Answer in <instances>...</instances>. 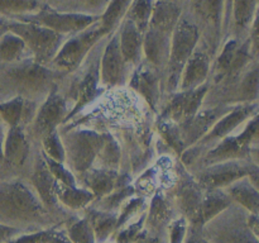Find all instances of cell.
Masks as SVG:
<instances>
[{
  "instance_id": "6da1fadb",
  "label": "cell",
  "mask_w": 259,
  "mask_h": 243,
  "mask_svg": "<svg viewBox=\"0 0 259 243\" xmlns=\"http://www.w3.org/2000/svg\"><path fill=\"white\" fill-rule=\"evenodd\" d=\"M47 208L22 180L0 181V223L23 230L55 227Z\"/></svg>"
},
{
  "instance_id": "7a4b0ae2",
  "label": "cell",
  "mask_w": 259,
  "mask_h": 243,
  "mask_svg": "<svg viewBox=\"0 0 259 243\" xmlns=\"http://www.w3.org/2000/svg\"><path fill=\"white\" fill-rule=\"evenodd\" d=\"M53 73L34 61H19L0 66V101L12 98H37L50 93Z\"/></svg>"
},
{
  "instance_id": "3957f363",
  "label": "cell",
  "mask_w": 259,
  "mask_h": 243,
  "mask_svg": "<svg viewBox=\"0 0 259 243\" xmlns=\"http://www.w3.org/2000/svg\"><path fill=\"white\" fill-rule=\"evenodd\" d=\"M200 32L197 25L186 17H180L171 35V47L168 56V88L172 91L180 85L182 70L191 57L199 43Z\"/></svg>"
},
{
  "instance_id": "277c9868",
  "label": "cell",
  "mask_w": 259,
  "mask_h": 243,
  "mask_svg": "<svg viewBox=\"0 0 259 243\" xmlns=\"http://www.w3.org/2000/svg\"><path fill=\"white\" fill-rule=\"evenodd\" d=\"M8 30L22 38L27 50L32 52L33 61L43 66L53 61L65 38L42 25L12 19L8 22Z\"/></svg>"
},
{
  "instance_id": "5b68a950",
  "label": "cell",
  "mask_w": 259,
  "mask_h": 243,
  "mask_svg": "<svg viewBox=\"0 0 259 243\" xmlns=\"http://www.w3.org/2000/svg\"><path fill=\"white\" fill-rule=\"evenodd\" d=\"M100 17L96 15L83 14V13L58 12L50 5H43L37 13L30 15L20 17L19 22L32 23V24L42 25L61 35L77 34L89 27L95 24Z\"/></svg>"
},
{
  "instance_id": "8992f818",
  "label": "cell",
  "mask_w": 259,
  "mask_h": 243,
  "mask_svg": "<svg viewBox=\"0 0 259 243\" xmlns=\"http://www.w3.org/2000/svg\"><path fill=\"white\" fill-rule=\"evenodd\" d=\"M105 34L106 33L101 29L100 24L96 23L88 29L77 33L63 42L56 57L53 58V65L62 71H73L85 60L98 40Z\"/></svg>"
},
{
  "instance_id": "52a82bcc",
  "label": "cell",
  "mask_w": 259,
  "mask_h": 243,
  "mask_svg": "<svg viewBox=\"0 0 259 243\" xmlns=\"http://www.w3.org/2000/svg\"><path fill=\"white\" fill-rule=\"evenodd\" d=\"M101 139L103 134L93 131H75L67 134L65 141H62L66 157L77 174L83 175L90 170L98 156Z\"/></svg>"
},
{
  "instance_id": "ba28073f",
  "label": "cell",
  "mask_w": 259,
  "mask_h": 243,
  "mask_svg": "<svg viewBox=\"0 0 259 243\" xmlns=\"http://www.w3.org/2000/svg\"><path fill=\"white\" fill-rule=\"evenodd\" d=\"M257 133L258 119L257 115H254L248 122L242 133L225 137L219 144L209 151V153L205 157V164L210 166V165L220 164V162L237 161V159L243 158L249 154L250 146L257 141Z\"/></svg>"
},
{
  "instance_id": "9c48e42d",
  "label": "cell",
  "mask_w": 259,
  "mask_h": 243,
  "mask_svg": "<svg viewBox=\"0 0 259 243\" xmlns=\"http://www.w3.org/2000/svg\"><path fill=\"white\" fill-rule=\"evenodd\" d=\"M258 174L255 165H247L244 162L227 161L210 165L200 174L197 184L205 189H224L237 182L238 180L250 177Z\"/></svg>"
},
{
  "instance_id": "30bf717a",
  "label": "cell",
  "mask_w": 259,
  "mask_h": 243,
  "mask_svg": "<svg viewBox=\"0 0 259 243\" xmlns=\"http://www.w3.org/2000/svg\"><path fill=\"white\" fill-rule=\"evenodd\" d=\"M67 116V105L63 96L58 93L57 86L53 85L47 98L35 113L32 120L33 136L38 138L48 136L57 129V126L65 122Z\"/></svg>"
},
{
  "instance_id": "8fae6325",
  "label": "cell",
  "mask_w": 259,
  "mask_h": 243,
  "mask_svg": "<svg viewBox=\"0 0 259 243\" xmlns=\"http://www.w3.org/2000/svg\"><path fill=\"white\" fill-rule=\"evenodd\" d=\"M209 86L205 83L204 85L189 91H179L175 94L174 98L169 100L168 105L164 109L162 118L163 120L171 122L180 128L189 123L197 114L202 100L206 95Z\"/></svg>"
},
{
  "instance_id": "7c38bea8",
  "label": "cell",
  "mask_w": 259,
  "mask_h": 243,
  "mask_svg": "<svg viewBox=\"0 0 259 243\" xmlns=\"http://www.w3.org/2000/svg\"><path fill=\"white\" fill-rule=\"evenodd\" d=\"M201 232L209 243H258V237L247 225V217L244 220H211L202 227Z\"/></svg>"
},
{
  "instance_id": "4fadbf2b",
  "label": "cell",
  "mask_w": 259,
  "mask_h": 243,
  "mask_svg": "<svg viewBox=\"0 0 259 243\" xmlns=\"http://www.w3.org/2000/svg\"><path fill=\"white\" fill-rule=\"evenodd\" d=\"M125 61L119 47L118 33L111 37L106 45L100 63H99V78L104 86H115L124 81L125 77Z\"/></svg>"
},
{
  "instance_id": "5bb4252c",
  "label": "cell",
  "mask_w": 259,
  "mask_h": 243,
  "mask_svg": "<svg viewBox=\"0 0 259 243\" xmlns=\"http://www.w3.org/2000/svg\"><path fill=\"white\" fill-rule=\"evenodd\" d=\"M255 114H257V103L243 104V105L237 106L230 113L228 111L227 114H224L212 126V128L200 139L199 143H209V141L225 138L234 129H237L243 122L250 119V116L255 115Z\"/></svg>"
},
{
  "instance_id": "9a60e30c",
  "label": "cell",
  "mask_w": 259,
  "mask_h": 243,
  "mask_svg": "<svg viewBox=\"0 0 259 243\" xmlns=\"http://www.w3.org/2000/svg\"><path fill=\"white\" fill-rule=\"evenodd\" d=\"M201 200V190L196 181L189 179L182 182L177 191V207L182 213V218H185L189 227L202 229L201 220H200Z\"/></svg>"
},
{
  "instance_id": "2e32d148",
  "label": "cell",
  "mask_w": 259,
  "mask_h": 243,
  "mask_svg": "<svg viewBox=\"0 0 259 243\" xmlns=\"http://www.w3.org/2000/svg\"><path fill=\"white\" fill-rule=\"evenodd\" d=\"M229 109L224 106H217V108L206 109V110L197 111L196 115L191 119L187 124H185L181 129L182 141L185 146H192L199 142L215 123L222 118L224 114L228 113Z\"/></svg>"
},
{
  "instance_id": "e0dca14e",
  "label": "cell",
  "mask_w": 259,
  "mask_h": 243,
  "mask_svg": "<svg viewBox=\"0 0 259 243\" xmlns=\"http://www.w3.org/2000/svg\"><path fill=\"white\" fill-rule=\"evenodd\" d=\"M210 61L209 56L204 50H195L191 57L187 60L181 78H180V91H189L204 85L209 76Z\"/></svg>"
},
{
  "instance_id": "ac0fdd59",
  "label": "cell",
  "mask_w": 259,
  "mask_h": 243,
  "mask_svg": "<svg viewBox=\"0 0 259 243\" xmlns=\"http://www.w3.org/2000/svg\"><path fill=\"white\" fill-rule=\"evenodd\" d=\"M34 191L42 204L50 209H55L58 205V200L55 194V177L51 174L47 164H46L43 156L37 157L34 164V171H33L32 177H30Z\"/></svg>"
},
{
  "instance_id": "d6986e66",
  "label": "cell",
  "mask_w": 259,
  "mask_h": 243,
  "mask_svg": "<svg viewBox=\"0 0 259 243\" xmlns=\"http://www.w3.org/2000/svg\"><path fill=\"white\" fill-rule=\"evenodd\" d=\"M99 63H100V61L95 58L91 62L90 67L86 71L85 75L82 76L80 83H77L75 90L76 104L73 106L72 111L67 114L65 122H67L73 115L80 113L86 105H89L99 95V91H100L99 90V81H100V78H99Z\"/></svg>"
},
{
  "instance_id": "ffe728a7",
  "label": "cell",
  "mask_w": 259,
  "mask_h": 243,
  "mask_svg": "<svg viewBox=\"0 0 259 243\" xmlns=\"http://www.w3.org/2000/svg\"><path fill=\"white\" fill-rule=\"evenodd\" d=\"M171 35L152 28L147 29L143 35V50L149 65L157 68L168 62Z\"/></svg>"
},
{
  "instance_id": "44dd1931",
  "label": "cell",
  "mask_w": 259,
  "mask_h": 243,
  "mask_svg": "<svg viewBox=\"0 0 259 243\" xmlns=\"http://www.w3.org/2000/svg\"><path fill=\"white\" fill-rule=\"evenodd\" d=\"M83 181L86 189L99 200L108 196L119 187H123L120 185L121 180L118 172L108 169L89 170L83 174Z\"/></svg>"
},
{
  "instance_id": "7402d4cb",
  "label": "cell",
  "mask_w": 259,
  "mask_h": 243,
  "mask_svg": "<svg viewBox=\"0 0 259 243\" xmlns=\"http://www.w3.org/2000/svg\"><path fill=\"white\" fill-rule=\"evenodd\" d=\"M35 111L37 108L32 101L19 96L0 101V119L8 124L9 128L19 127L22 123H32Z\"/></svg>"
},
{
  "instance_id": "603a6c76",
  "label": "cell",
  "mask_w": 259,
  "mask_h": 243,
  "mask_svg": "<svg viewBox=\"0 0 259 243\" xmlns=\"http://www.w3.org/2000/svg\"><path fill=\"white\" fill-rule=\"evenodd\" d=\"M131 86L144 96L149 105L156 109L159 99V78L156 67L147 63H141L131 80Z\"/></svg>"
},
{
  "instance_id": "cb8c5ba5",
  "label": "cell",
  "mask_w": 259,
  "mask_h": 243,
  "mask_svg": "<svg viewBox=\"0 0 259 243\" xmlns=\"http://www.w3.org/2000/svg\"><path fill=\"white\" fill-rule=\"evenodd\" d=\"M4 162L10 166H22L29 153V142L22 126L8 129L4 139Z\"/></svg>"
},
{
  "instance_id": "d4e9b609",
  "label": "cell",
  "mask_w": 259,
  "mask_h": 243,
  "mask_svg": "<svg viewBox=\"0 0 259 243\" xmlns=\"http://www.w3.org/2000/svg\"><path fill=\"white\" fill-rule=\"evenodd\" d=\"M143 35L132 20L124 18L118 33L119 47L125 63H138L143 48Z\"/></svg>"
},
{
  "instance_id": "484cf974",
  "label": "cell",
  "mask_w": 259,
  "mask_h": 243,
  "mask_svg": "<svg viewBox=\"0 0 259 243\" xmlns=\"http://www.w3.org/2000/svg\"><path fill=\"white\" fill-rule=\"evenodd\" d=\"M171 209L161 195L152 199L149 212L144 218V229L152 235H163L171 225Z\"/></svg>"
},
{
  "instance_id": "4316f807",
  "label": "cell",
  "mask_w": 259,
  "mask_h": 243,
  "mask_svg": "<svg viewBox=\"0 0 259 243\" xmlns=\"http://www.w3.org/2000/svg\"><path fill=\"white\" fill-rule=\"evenodd\" d=\"M180 17H181V7L177 3H153L148 28L172 34Z\"/></svg>"
},
{
  "instance_id": "83f0119b",
  "label": "cell",
  "mask_w": 259,
  "mask_h": 243,
  "mask_svg": "<svg viewBox=\"0 0 259 243\" xmlns=\"http://www.w3.org/2000/svg\"><path fill=\"white\" fill-rule=\"evenodd\" d=\"M232 204V197L223 189L207 190L206 194L202 195L201 207H200V220L202 227L229 209Z\"/></svg>"
},
{
  "instance_id": "f1b7e54d",
  "label": "cell",
  "mask_w": 259,
  "mask_h": 243,
  "mask_svg": "<svg viewBox=\"0 0 259 243\" xmlns=\"http://www.w3.org/2000/svg\"><path fill=\"white\" fill-rule=\"evenodd\" d=\"M228 195L235 200L238 204L242 205L243 208L250 212L252 214H258L259 209V195L258 189L255 185L250 182V177H244V179L238 180L237 182L228 186Z\"/></svg>"
},
{
  "instance_id": "f546056e",
  "label": "cell",
  "mask_w": 259,
  "mask_h": 243,
  "mask_svg": "<svg viewBox=\"0 0 259 243\" xmlns=\"http://www.w3.org/2000/svg\"><path fill=\"white\" fill-rule=\"evenodd\" d=\"M55 194L61 204L72 210L82 209L95 199L88 189H78L77 186H66L58 181L55 182Z\"/></svg>"
},
{
  "instance_id": "4dcf8cb0",
  "label": "cell",
  "mask_w": 259,
  "mask_h": 243,
  "mask_svg": "<svg viewBox=\"0 0 259 243\" xmlns=\"http://www.w3.org/2000/svg\"><path fill=\"white\" fill-rule=\"evenodd\" d=\"M88 220L95 234L96 243H104L113 233H115L118 214L96 209L89 214Z\"/></svg>"
},
{
  "instance_id": "1f68e13d",
  "label": "cell",
  "mask_w": 259,
  "mask_h": 243,
  "mask_svg": "<svg viewBox=\"0 0 259 243\" xmlns=\"http://www.w3.org/2000/svg\"><path fill=\"white\" fill-rule=\"evenodd\" d=\"M25 51L28 50L22 38L8 30L0 37V66L19 62Z\"/></svg>"
},
{
  "instance_id": "d6a6232c",
  "label": "cell",
  "mask_w": 259,
  "mask_h": 243,
  "mask_svg": "<svg viewBox=\"0 0 259 243\" xmlns=\"http://www.w3.org/2000/svg\"><path fill=\"white\" fill-rule=\"evenodd\" d=\"M65 232L71 243H96L88 218H70L66 220Z\"/></svg>"
},
{
  "instance_id": "836d02e7",
  "label": "cell",
  "mask_w": 259,
  "mask_h": 243,
  "mask_svg": "<svg viewBox=\"0 0 259 243\" xmlns=\"http://www.w3.org/2000/svg\"><path fill=\"white\" fill-rule=\"evenodd\" d=\"M152 5H153V3L151 2H134L131 3L128 8L125 18H128L129 20L134 23V25L138 28L142 34H144L148 29L152 14Z\"/></svg>"
},
{
  "instance_id": "e575fe53",
  "label": "cell",
  "mask_w": 259,
  "mask_h": 243,
  "mask_svg": "<svg viewBox=\"0 0 259 243\" xmlns=\"http://www.w3.org/2000/svg\"><path fill=\"white\" fill-rule=\"evenodd\" d=\"M129 5H131L129 2L108 3L105 12H104L103 15L99 18V19H100V23H99V24H100L101 29H103L106 34L115 28L118 22H120V19L124 17L126 10H128Z\"/></svg>"
},
{
  "instance_id": "d590c367",
  "label": "cell",
  "mask_w": 259,
  "mask_h": 243,
  "mask_svg": "<svg viewBox=\"0 0 259 243\" xmlns=\"http://www.w3.org/2000/svg\"><path fill=\"white\" fill-rule=\"evenodd\" d=\"M96 158L100 159L101 164L105 165L108 170H114L119 165V159H120L119 147L116 142L108 134H103Z\"/></svg>"
},
{
  "instance_id": "8d00e7d4",
  "label": "cell",
  "mask_w": 259,
  "mask_h": 243,
  "mask_svg": "<svg viewBox=\"0 0 259 243\" xmlns=\"http://www.w3.org/2000/svg\"><path fill=\"white\" fill-rule=\"evenodd\" d=\"M42 4L38 2H23V0H3L0 2V17L5 15H18L24 17L27 13L28 15L34 14L40 9Z\"/></svg>"
},
{
  "instance_id": "74e56055",
  "label": "cell",
  "mask_w": 259,
  "mask_h": 243,
  "mask_svg": "<svg viewBox=\"0 0 259 243\" xmlns=\"http://www.w3.org/2000/svg\"><path fill=\"white\" fill-rule=\"evenodd\" d=\"M233 5V19L238 30L250 28L253 17H254L257 3L255 2H234Z\"/></svg>"
},
{
  "instance_id": "f35d334b",
  "label": "cell",
  "mask_w": 259,
  "mask_h": 243,
  "mask_svg": "<svg viewBox=\"0 0 259 243\" xmlns=\"http://www.w3.org/2000/svg\"><path fill=\"white\" fill-rule=\"evenodd\" d=\"M42 146H43V153L48 158L53 159L56 162H63L66 161V153L65 147H63L62 139L58 136L57 131L52 132L48 136L42 138Z\"/></svg>"
},
{
  "instance_id": "ab89813d",
  "label": "cell",
  "mask_w": 259,
  "mask_h": 243,
  "mask_svg": "<svg viewBox=\"0 0 259 243\" xmlns=\"http://www.w3.org/2000/svg\"><path fill=\"white\" fill-rule=\"evenodd\" d=\"M240 43L238 42V39H230L228 40L227 45L223 48L222 53L218 57L217 65H215V71H217V78H222L223 76H227L229 72L230 65H232V61L234 58L235 51H237L238 46Z\"/></svg>"
},
{
  "instance_id": "60d3db41",
  "label": "cell",
  "mask_w": 259,
  "mask_h": 243,
  "mask_svg": "<svg viewBox=\"0 0 259 243\" xmlns=\"http://www.w3.org/2000/svg\"><path fill=\"white\" fill-rule=\"evenodd\" d=\"M144 218L146 215L141 218L137 222L131 223V224H125L124 227H121L120 229L116 230V237L115 242L116 243H134L138 239L139 235L144 232Z\"/></svg>"
},
{
  "instance_id": "b9f144b4",
  "label": "cell",
  "mask_w": 259,
  "mask_h": 243,
  "mask_svg": "<svg viewBox=\"0 0 259 243\" xmlns=\"http://www.w3.org/2000/svg\"><path fill=\"white\" fill-rule=\"evenodd\" d=\"M42 156L43 158H45L46 164H47L48 169H50L51 174H52V176L55 177L56 181L61 182V184L66 185V186H70V187L76 186L75 176H73V174L70 171V170L66 169L65 165L61 164V162L53 161V159L46 157L45 154H42Z\"/></svg>"
},
{
  "instance_id": "7bdbcfd3",
  "label": "cell",
  "mask_w": 259,
  "mask_h": 243,
  "mask_svg": "<svg viewBox=\"0 0 259 243\" xmlns=\"http://www.w3.org/2000/svg\"><path fill=\"white\" fill-rule=\"evenodd\" d=\"M258 96V68L254 67L243 78L240 84V98L243 100H257Z\"/></svg>"
},
{
  "instance_id": "ee69618b",
  "label": "cell",
  "mask_w": 259,
  "mask_h": 243,
  "mask_svg": "<svg viewBox=\"0 0 259 243\" xmlns=\"http://www.w3.org/2000/svg\"><path fill=\"white\" fill-rule=\"evenodd\" d=\"M159 129H161L162 134H163V137L166 138V141L168 142L177 152H181L182 149L186 147L185 146L184 141H182L181 129H180L179 126L171 123V122L162 120Z\"/></svg>"
},
{
  "instance_id": "f6af8a7d",
  "label": "cell",
  "mask_w": 259,
  "mask_h": 243,
  "mask_svg": "<svg viewBox=\"0 0 259 243\" xmlns=\"http://www.w3.org/2000/svg\"><path fill=\"white\" fill-rule=\"evenodd\" d=\"M55 227L48 228V229L23 232L20 233V234L15 235V237L12 238V239L8 240L7 243H47L48 239H50L51 234L53 233Z\"/></svg>"
},
{
  "instance_id": "bcb514c9",
  "label": "cell",
  "mask_w": 259,
  "mask_h": 243,
  "mask_svg": "<svg viewBox=\"0 0 259 243\" xmlns=\"http://www.w3.org/2000/svg\"><path fill=\"white\" fill-rule=\"evenodd\" d=\"M142 205H143V199H141V197H137V199H133L129 202H126L124 209L121 210L120 215L118 217V222H116V230H119L121 227L128 224V222L132 219V217L136 215L137 213L141 210Z\"/></svg>"
},
{
  "instance_id": "7dc6e473",
  "label": "cell",
  "mask_w": 259,
  "mask_h": 243,
  "mask_svg": "<svg viewBox=\"0 0 259 243\" xmlns=\"http://www.w3.org/2000/svg\"><path fill=\"white\" fill-rule=\"evenodd\" d=\"M187 230V222L185 218H179L174 220L168 228L169 232V243H182L184 242L185 234Z\"/></svg>"
},
{
  "instance_id": "c3c4849f",
  "label": "cell",
  "mask_w": 259,
  "mask_h": 243,
  "mask_svg": "<svg viewBox=\"0 0 259 243\" xmlns=\"http://www.w3.org/2000/svg\"><path fill=\"white\" fill-rule=\"evenodd\" d=\"M182 243H209L205 237L202 235L201 229L199 228H194V227H189L187 225V230L186 234H185L184 242Z\"/></svg>"
},
{
  "instance_id": "681fc988",
  "label": "cell",
  "mask_w": 259,
  "mask_h": 243,
  "mask_svg": "<svg viewBox=\"0 0 259 243\" xmlns=\"http://www.w3.org/2000/svg\"><path fill=\"white\" fill-rule=\"evenodd\" d=\"M23 232H29V230H23L19 228L9 227V225H5L0 223V243H7L8 240L14 238L15 235L20 234Z\"/></svg>"
},
{
  "instance_id": "f907efd6",
  "label": "cell",
  "mask_w": 259,
  "mask_h": 243,
  "mask_svg": "<svg viewBox=\"0 0 259 243\" xmlns=\"http://www.w3.org/2000/svg\"><path fill=\"white\" fill-rule=\"evenodd\" d=\"M47 243H71V240L68 239V237L66 235L65 229H62V228L56 225L55 229H53V233L51 234Z\"/></svg>"
},
{
  "instance_id": "816d5d0a",
  "label": "cell",
  "mask_w": 259,
  "mask_h": 243,
  "mask_svg": "<svg viewBox=\"0 0 259 243\" xmlns=\"http://www.w3.org/2000/svg\"><path fill=\"white\" fill-rule=\"evenodd\" d=\"M4 139H5V132L4 128H3V124L0 123V165L4 162Z\"/></svg>"
},
{
  "instance_id": "f5cc1de1",
  "label": "cell",
  "mask_w": 259,
  "mask_h": 243,
  "mask_svg": "<svg viewBox=\"0 0 259 243\" xmlns=\"http://www.w3.org/2000/svg\"><path fill=\"white\" fill-rule=\"evenodd\" d=\"M8 22H9L8 18L0 17V37L8 32Z\"/></svg>"
}]
</instances>
